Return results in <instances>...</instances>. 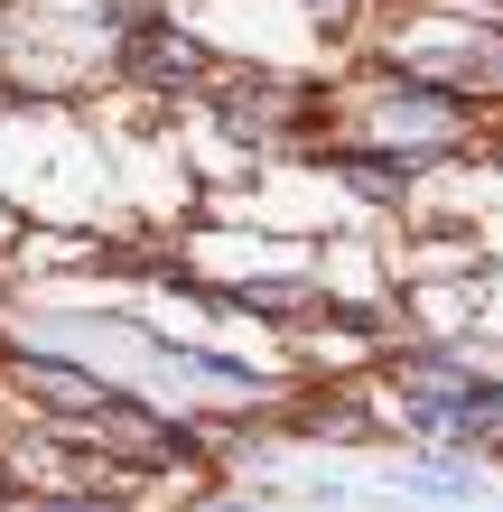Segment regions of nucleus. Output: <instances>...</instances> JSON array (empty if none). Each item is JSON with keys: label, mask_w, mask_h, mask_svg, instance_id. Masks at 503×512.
I'll return each instance as SVG.
<instances>
[{"label": "nucleus", "mask_w": 503, "mask_h": 512, "mask_svg": "<svg viewBox=\"0 0 503 512\" xmlns=\"http://www.w3.org/2000/svg\"><path fill=\"white\" fill-rule=\"evenodd\" d=\"M392 382H401V410L420 419L429 438H457V447L503 438V382L494 373H466L448 354H401Z\"/></svg>", "instance_id": "f257e3e1"}, {"label": "nucleus", "mask_w": 503, "mask_h": 512, "mask_svg": "<svg viewBox=\"0 0 503 512\" xmlns=\"http://www.w3.org/2000/svg\"><path fill=\"white\" fill-rule=\"evenodd\" d=\"M66 438H75V447H112V457H131V466H196V457H205L196 429L140 410L131 391H112V401H94L84 419H66Z\"/></svg>", "instance_id": "f03ea898"}, {"label": "nucleus", "mask_w": 503, "mask_h": 512, "mask_svg": "<svg viewBox=\"0 0 503 512\" xmlns=\"http://www.w3.org/2000/svg\"><path fill=\"white\" fill-rule=\"evenodd\" d=\"M373 131L392 140H448L457 131V94H429V84H382L373 94Z\"/></svg>", "instance_id": "7ed1b4c3"}, {"label": "nucleus", "mask_w": 503, "mask_h": 512, "mask_svg": "<svg viewBox=\"0 0 503 512\" xmlns=\"http://www.w3.org/2000/svg\"><path fill=\"white\" fill-rule=\"evenodd\" d=\"M10 382H28L56 419H84L94 401H112V382L84 373V364H66V354H10Z\"/></svg>", "instance_id": "20e7f679"}, {"label": "nucleus", "mask_w": 503, "mask_h": 512, "mask_svg": "<svg viewBox=\"0 0 503 512\" xmlns=\"http://www.w3.org/2000/svg\"><path fill=\"white\" fill-rule=\"evenodd\" d=\"M122 66H131L140 84H168V94H177V84H196L205 66H215V56H205V47L187 38V28H131Z\"/></svg>", "instance_id": "39448f33"}, {"label": "nucleus", "mask_w": 503, "mask_h": 512, "mask_svg": "<svg viewBox=\"0 0 503 512\" xmlns=\"http://www.w3.org/2000/svg\"><path fill=\"white\" fill-rule=\"evenodd\" d=\"M159 373L168 382H187L196 401H224V410H252L261 401V382L243 364H224V354H187V345H159Z\"/></svg>", "instance_id": "423d86ee"}, {"label": "nucleus", "mask_w": 503, "mask_h": 512, "mask_svg": "<svg viewBox=\"0 0 503 512\" xmlns=\"http://www.w3.org/2000/svg\"><path fill=\"white\" fill-rule=\"evenodd\" d=\"M345 187L354 196H382V205H392V196H410V149H345Z\"/></svg>", "instance_id": "0eeeda50"}, {"label": "nucleus", "mask_w": 503, "mask_h": 512, "mask_svg": "<svg viewBox=\"0 0 503 512\" xmlns=\"http://www.w3.org/2000/svg\"><path fill=\"white\" fill-rule=\"evenodd\" d=\"M233 298H243V308H261V317H327V298H317L308 280H243Z\"/></svg>", "instance_id": "6e6552de"}, {"label": "nucleus", "mask_w": 503, "mask_h": 512, "mask_svg": "<svg viewBox=\"0 0 503 512\" xmlns=\"http://www.w3.org/2000/svg\"><path fill=\"white\" fill-rule=\"evenodd\" d=\"M410 494H420V503H466V494H476V466H420Z\"/></svg>", "instance_id": "1a4fd4ad"}, {"label": "nucleus", "mask_w": 503, "mask_h": 512, "mask_svg": "<svg viewBox=\"0 0 503 512\" xmlns=\"http://www.w3.org/2000/svg\"><path fill=\"white\" fill-rule=\"evenodd\" d=\"M299 429H317V438H354V429H364V401H308Z\"/></svg>", "instance_id": "9d476101"}, {"label": "nucleus", "mask_w": 503, "mask_h": 512, "mask_svg": "<svg viewBox=\"0 0 503 512\" xmlns=\"http://www.w3.org/2000/svg\"><path fill=\"white\" fill-rule=\"evenodd\" d=\"M19 503V466H0V512H10Z\"/></svg>", "instance_id": "9b49d317"}, {"label": "nucleus", "mask_w": 503, "mask_h": 512, "mask_svg": "<svg viewBox=\"0 0 503 512\" xmlns=\"http://www.w3.org/2000/svg\"><path fill=\"white\" fill-rule=\"evenodd\" d=\"M215 512H252V503H215Z\"/></svg>", "instance_id": "f8f14e48"}]
</instances>
